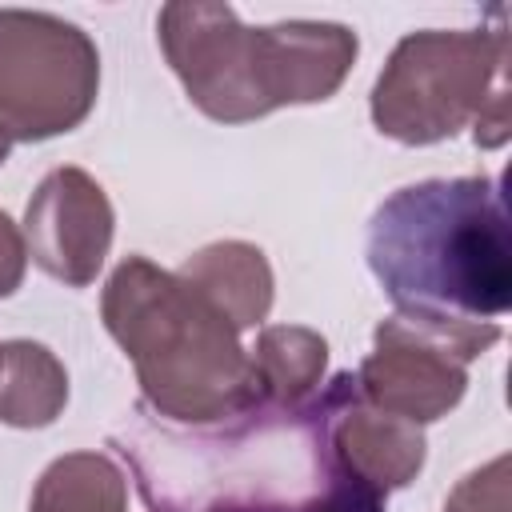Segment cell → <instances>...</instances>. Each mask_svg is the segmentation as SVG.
<instances>
[{
	"instance_id": "cell-4",
	"label": "cell",
	"mask_w": 512,
	"mask_h": 512,
	"mask_svg": "<svg viewBox=\"0 0 512 512\" xmlns=\"http://www.w3.org/2000/svg\"><path fill=\"white\" fill-rule=\"evenodd\" d=\"M156 40L188 100L216 124H248L288 104L328 100L360 52L356 32L332 20L248 28L232 4L200 0L164 4Z\"/></svg>"
},
{
	"instance_id": "cell-13",
	"label": "cell",
	"mask_w": 512,
	"mask_h": 512,
	"mask_svg": "<svg viewBox=\"0 0 512 512\" xmlns=\"http://www.w3.org/2000/svg\"><path fill=\"white\" fill-rule=\"evenodd\" d=\"M28 512H128V480L104 452H68L40 472Z\"/></svg>"
},
{
	"instance_id": "cell-14",
	"label": "cell",
	"mask_w": 512,
	"mask_h": 512,
	"mask_svg": "<svg viewBox=\"0 0 512 512\" xmlns=\"http://www.w3.org/2000/svg\"><path fill=\"white\" fill-rule=\"evenodd\" d=\"M444 512H508V456L468 472L444 500Z\"/></svg>"
},
{
	"instance_id": "cell-9",
	"label": "cell",
	"mask_w": 512,
	"mask_h": 512,
	"mask_svg": "<svg viewBox=\"0 0 512 512\" xmlns=\"http://www.w3.org/2000/svg\"><path fill=\"white\" fill-rule=\"evenodd\" d=\"M336 448L356 476L388 492V488H404L408 480H416V472L424 468L428 444H424L420 424L376 412L372 404H364L356 388L336 416Z\"/></svg>"
},
{
	"instance_id": "cell-7",
	"label": "cell",
	"mask_w": 512,
	"mask_h": 512,
	"mask_svg": "<svg viewBox=\"0 0 512 512\" xmlns=\"http://www.w3.org/2000/svg\"><path fill=\"white\" fill-rule=\"evenodd\" d=\"M488 348L408 316H388L372 332V352L356 368L364 404L408 424H432L448 416L464 388L468 364Z\"/></svg>"
},
{
	"instance_id": "cell-15",
	"label": "cell",
	"mask_w": 512,
	"mask_h": 512,
	"mask_svg": "<svg viewBox=\"0 0 512 512\" xmlns=\"http://www.w3.org/2000/svg\"><path fill=\"white\" fill-rule=\"evenodd\" d=\"M28 268V244L24 232L8 220V212H0V296H12L24 280Z\"/></svg>"
},
{
	"instance_id": "cell-11",
	"label": "cell",
	"mask_w": 512,
	"mask_h": 512,
	"mask_svg": "<svg viewBox=\"0 0 512 512\" xmlns=\"http://www.w3.org/2000/svg\"><path fill=\"white\" fill-rule=\"evenodd\" d=\"M68 404V372L36 340L0 344V424L48 428Z\"/></svg>"
},
{
	"instance_id": "cell-16",
	"label": "cell",
	"mask_w": 512,
	"mask_h": 512,
	"mask_svg": "<svg viewBox=\"0 0 512 512\" xmlns=\"http://www.w3.org/2000/svg\"><path fill=\"white\" fill-rule=\"evenodd\" d=\"M8 152H12V140H8V136H4V132H0V164H4V160H8Z\"/></svg>"
},
{
	"instance_id": "cell-1",
	"label": "cell",
	"mask_w": 512,
	"mask_h": 512,
	"mask_svg": "<svg viewBox=\"0 0 512 512\" xmlns=\"http://www.w3.org/2000/svg\"><path fill=\"white\" fill-rule=\"evenodd\" d=\"M352 392L356 372H336L300 404L260 400L216 424H172L140 404L108 448L148 512H388V492L336 448Z\"/></svg>"
},
{
	"instance_id": "cell-12",
	"label": "cell",
	"mask_w": 512,
	"mask_h": 512,
	"mask_svg": "<svg viewBox=\"0 0 512 512\" xmlns=\"http://www.w3.org/2000/svg\"><path fill=\"white\" fill-rule=\"evenodd\" d=\"M256 396L268 404H300L320 388L328 344L304 324H264L248 348Z\"/></svg>"
},
{
	"instance_id": "cell-2",
	"label": "cell",
	"mask_w": 512,
	"mask_h": 512,
	"mask_svg": "<svg viewBox=\"0 0 512 512\" xmlns=\"http://www.w3.org/2000/svg\"><path fill=\"white\" fill-rule=\"evenodd\" d=\"M364 260L396 316L476 340H500L512 308V244L500 176H436L384 196Z\"/></svg>"
},
{
	"instance_id": "cell-6",
	"label": "cell",
	"mask_w": 512,
	"mask_h": 512,
	"mask_svg": "<svg viewBox=\"0 0 512 512\" xmlns=\"http://www.w3.org/2000/svg\"><path fill=\"white\" fill-rule=\"evenodd\" d=\"M100 52L84 28L32 8H0V132L16 144L52 140L88 120Z\"/></svg>"
},
{
	"instance_id": "cell-10",
	"label": "cell",
	"mask_w": 512,
	"mask_h": 512,
	"mask_svg": "<svg viewBox=\"0 0 512 512\" xmlns=\"http://www.w3.org/2000/svg\"><path fill=\"white\" fill-rule=\"evenodd\" d=\"M180 276L200 288L240 332L264 328L272 308V268L256 244L216 240L180 264Z\"/></svg>"
},
{
	"instance_id": "cell-3",
	"label": "cell",
	"mask_w": 512,
	"mask_h": 512,
	"mask_svg": "<svg viewBox=\"0 0 512 512\" xmlns=\"http://www.w3.org/2000/svg\"><path fill=\"white\" fill-rule=\"evenodd\" d=\"M100 316L136 368L140 404L160 420L216 424L260 404L240 328L180 272L148 256L120 260Z\"/></svg>"
},
{
	"instance_id": "cell-5",
	"label": "cell",
	"mask_w": 512,
	"mask_h": 512,
	"mask_svg": "<svg viewBox=\"0 0 512 512\" xmlns=\"http://www.w3.org/2000/svg\"><path fill=\"white\" fill-rule=\"evenodd\" d=\"M496 24L464 32H408L372 88V124L396 144H440L472 124L480 148L508 140V32Z\"/></svg>"
},
{
	"instance_id": "cell-8",
	"label": "cell",
	"mask_w": 512,
	"mask_h": 512,
	"mask_svg": "<svg viewBox=\"0 0 512 512\" xmlns=\"http://www.w3.org/2000/svg\"><path fill=\"white\" fill-rule=\"evenodd\" d=\"M112 228V204L84 168H52L24 208L28 256L68 288L96 280L112 248Z\"/></svg>"
}]
</instances>
